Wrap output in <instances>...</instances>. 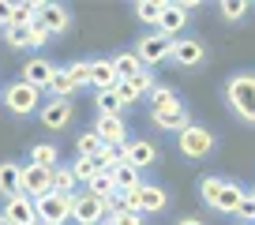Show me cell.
I'll return each instance as SVG.
<instances>
[{
	"mask_svg": "<svg viewBox=\"0 0 255 225\" xmlns=\"http://www.w3.org/2000/svg\"><path fill=\"white\" fill-rule=\"evenodd\" d=\"M225 98H229L233 112L240 120L255 124V75H233L229 87H225Z\"/></svg>",
	"mask_w": 255,
	"mask_h": 225,
	"instance_id": "cell-1",
	"label": "cell"
},
{
	"mask_svg": "<svg viewBox=\"0 0 255 225\" xmlns=\"http://www.w3.org/2000/svg\"><path fill=\"white\" fill-rule=\"evenodd\" d=\"M176 146H180L184 158L199 161V158H207V154L214 150V135H210L207 128H199V124H188V128L176 135Z\"/></svg>",
	"mask_w": 255,
	"mask_h": 225,
	"instance_id": "cell-2",
	"label": "cell"
},
{
	"mask_svg": "<svg viewBox=\"0 0 255 225\" xmlns=\"http://www.w3.org/2000/svg\"><path fill=\"white\" fill-rule=\"evenodd\" d=\"M38 207V222L45 225H64L72 218V195H56V192H45L41 199H34Z\"/></svg>",
	"mask_w": 255,
	"mask_h": 225,
	"instance_id": "cell-3",
	"label": "cell"
},
{
	"mask_svg": "<svg viewBox=\"0 0 255 225\" xmlns=\"http://www.w3.org/2000/svg\"><path fill=\"white\" fill-rule=\"evenodd\" d=\"M4 102H8V109L15 112V116H30V112L38 109V102H41V90L30 87L26 79H19V83H11V87L4 90Z\"/></svg>",
	"mask_w": 255,
	"mask_h": 225,
	"instance_id": "cell-4",
	"label": "cell"
},
{
	"mask_svg": "<svg viewBox=\"0 0 255 225\" xmlns=\"http://www.w3.org/2000/svg\"><path fill=\"white\" fill-rule=\"evenodd\" d=\"M135 53H139V60L143 64H161V60H169L173 56V38H165V34H146V38H139V45H135Z\"/></svg>",
	"mask_w": 255,
	"mask_h": 225,
	"instance_id": "cell-5",
	"label": "cell"
},
{
	"mask_svg": "<svg viewBox=\"0 0 255 225\" xmlns=\"http://www.w3.org/2000/svg\"><path fill=\"white\" fill-rule=\"evenodd\" d=\"M72 218H75L79 225H102V222H105V203L94 199L90 192L72 195Z\"/></svg>",
	"mask_w": 255,
	"mask_h": 225,
	"instance_id": "cell-6",
	"label": "cell"
},
{
	"mask_svg": "<svg viewBox=\"0 0 255 225\" xmlns=\"http://www.w3.org/2000/svg\"><path fill=\"white\" fill-rule=\"evenodd\" d=\"M45 192H53V169L38 165V161L23 165V195H30V199H41Z\"/></svg>",
	"mask_w": 255,
	"mask_h": 225,
	"instance_id": "cell-7",
	"label": "cell"
},
{
	"mask_svg": "<svg viewBox=\"0 0 255 225\" xmlns=\"http://www.w3.org/2000/svg\"><path fill=\"white\" fill-rule=\"evenodd\" d=\"M4 218L8 222H15V225H38V207H34V199L30 195H11L8 203H4Z\"/></svg>",
	"mask_w": 255,
	"mask_h": 225,
	"instance_id": "cell-8",
	"label": "cell"
},
{
	"mask_svg": "<svg viewBox=\"0 0 255 225\" xmlns=\"http://www.w3.org/2000/svg\"><path fill=\"white\" fill-rule=\"evenodd\" d=\"M169 60H176L180 68H199L207 60V45L195 38H180V41H173V56Z\"/></svg>",
	"mask_w": 255,
	"mask_h": 225,
	"instance_id": "cell-9",
	"label": "cell"
},
{
	"mask_svg": "<svg viewBox=\"0 0 255 225\" xmlns=\"http://www.w3.org/2000/svg\"><path fill=\"white\" fill-rule=\"evenodd\" d=\"M68 120H72V102H68V98H53V102L41 105V124H45L49 131L68 128Z\"/></svg>",
	"mask_w": 255,
	"mask_h": 225,
	"instance_id": "cell-10",
	"label": "cell"
},
{
	"mask_svg": "<svg viewBox=\"0 0 255 225\" xmlns=\"http://www.w3.org/2000/svg\"><path fill=\"white\" fill-rule=\"evenodd\" d=\"M120 83H124V79L117 75L113 60H90V87H98V94H105V90H117Z\"/></svg>",
	"mask_w": 255,
	"mask_h": 225,
	"instance_id": "cell-11",
	"label": "cell"
},
{
	"mask_svg": "<svg viewBox=\"0 0 255 225\" xmlns=\"http://www.w3.org/2000/svg\"><path fill=\"white\" fill-rule=\"evenodd\" d=\"M53 75H56V68L49 64L45 56H34V60H26V64H23V79L30 83V87H38V90H49Z\"/></svg>",
	"mask_w": 255,
	"mask_h": 225,
	"instance_id": "cell-12",
	"label": "cell"
},
{
	"mask_svg": "<svg viewBox=\"0 0 255 225\" xmlns=\"http://www.w3.org/2000/svg\"><path fill=\"white\" fill-rule=\"evenodd\" d=\"M94 131L102 135V143L105 146H124L128 143V135H124V116H98V124H94Z\"/></svg>",
	"mask_w": 255,
	"mask_h": 225,
	"instance_id": "cell-13",
	"label": "cell"
},
{
	"mask_svg": "<svg viewBox=\"0 0 255 225\" xmlns=\"http://www.w3.org/2000/svg\"><path fill=\"white\" fill-rule=\"evenodd\" d=\"M38 23L45 26L49 34H60V30H68L72 19H68V8H64V4H41L38 8Z\"/></svg>",
	"mask_w": 255,
	"mask_h": 225,
	"instance_id": "cell-14",
	"label": "cell"
},
{
	"mask_svg": "<svg viewBox=\"0 0 255 225\" xmlns=\"http://www.w3.org/2000/svg\"><path fill=\"white\" fill-rule=\"evenodd\" d=\"M154 158H158V150H154V143H146V139L124 143V161H128V165L146 169V165H154Z\"/></svg>",
	"mask_w": 255,
	"mask_h": 225,
	"instance_id": "cell-15",
	"label": "cell"
},
{
	"mask_svg": "<svg viewBox=\"0 0 255 225\" xmlns=\"http://www.w3.org/2000/svg\"><path fill=\"white\" fill-rule=\"evenodd\" d=\"M0 192H4V199L23 192V169L15 161H0Z\"/></svg>",
	"mask_w": 255,
	"mask_h": 225,
	"instance_id": "cell-16",
	"label": "cell"
},
{
	"mask_svg": "<svg viewBox=\"0 0 255 225\" xmlns=\"http://www.w3.org/2000/svg\"><path fill=\"white\" fill-rule=\"evenodd\" d=\"M184 23H188V15L180 11V4H165V15H161V23H158V34L173 38V34L184 30Z\"/></svg>",
	"mask_w": 255,
	"mask_h": 225,
	"instance_id": "cell-17",
	"label": "cell"
},
{
	"mask_svg": "<svg viewBox=\"0 0 255 225\" xmlns=\"http://www.w3.org/2000/svg\"><path fill=\"white\" fill-rule=\"evenodd\" d=\"M154 124H158V128H165V131H176V135H180L184 128H188V112L180 109V105H176V109H165V112H154Z\"/></svg>",
	"mask_w": 255,
	"mask_h": 225,
	"instance_id": "cell-18",
	"label": "cell"
},
{
	"mask_svg": "<svg viewBox=\"0 0 255 225\" xmlns=\"http://www.w3.org/2000/svg\"><path fill=\"white\" fill-rule=\"evenodd\" d=\"M244 195H248V188H240V184H233V180H225L222 199H218L214 210H222V214H237V207H240V199H244Z\"/></svg>",
	"mask_w": 255,
	"mask_h": 225,
	"instance_id": "cell-19",
	"label": "cell"
},
{
	"mask_svg": "<svg viewBox=\"0 0 255 225\" xmlns=\"http://www.w3.org/2000/svg\"><path fill=\"white\" fill-rule=\"evenodd\" d=\"M113 68H117V75L120 79H135L139 72H143V60H139V53H120V56H113Z\"/></svg>",
	"mask_w": 255,
	"mask_h": 225,
	"instance_id": "cell-20",
	"label": "cell"
},
{
	"mask_svg": "<svg viewBox=\"0 0 255 225\" xmlns=\"http://www.w3.org/2000/svg\"><path fill=\"white\" fill-rule=\"evenodd\" d=\"M135 15H139V23L158 26L161 15H165V0H139V4H135Z\"/></svg>",
	"mask_w": 255,
	"mask_h": 225,
	"instance_id": "cell-21",
	"label": "cell"
},
{
	"mask_svg": "<svg viewBox=\"0 0 255 225\" xmlns=\"http://www.w3.org/2000/svg\"><path fill=\"white\" fill-rule=\"evenodd\" d=\"M113 180H117V192H131V188H143V180H139V169L135 165H117L113 169Z\"/></svg>",
	"mask_w": 255,
	"mask_h": 225,
	"instance_id": "cell-22",
	"label": "cell"
},
{
	"mask_svg": "<svg viewBox=\"0 0 255 225\" xmlns=\"http://www.w3.org/2000/svg\"><path fill=\"white\" fill-rule=\"evenodd\" d=\"M165 203H169L165 188H158V184H143V210H146V214H158V210H165Z\"/></svg>",
	"mask_w": 255,
	"mask_h": 225,
	"instance_id": "cell-23",
	"label": "cell"
},
{
	"mask_svg": "<svg viewBox=\"0 0 255 225\" xmlns=\"http://www.w3.org/2000/svg\"><path fill=\"white\" fill-rule=\"evenodd\" d=\"M87 188H90V195H94V199H102V203L117 195V180H113V173H98Z\"/></svg>",
	"mask_w": 255,
	"mask_h": 225,
	"instance_id": "cell-24",
	"label": "cell"
},
{
	"mask_svg": "<svg viewBox=\"0 0 255 225\" xmlns=\"http://www.w3.org/2000/svg\"><path fill=\"white\" fill-rule=\"evenodd\" d=\"M75 150H79V158H98V154L105 150V143H102L98 131H83L79 143H75Z\"/></svg>",
	"mask_w": 255,
	"mask_h": 225,
	"instance_id": "cell-25",
	"label": "cell"
},
{
	"mask_svg": "<svg viewBox=\"0 0 255 225\" xmlns=\"http://www.w3.org/2000/svg\"><path fill=\"white\" fill-rule=\"evenodd\" d=\"M75 184H79V180H75V173H72L68 165H56V169H53V192H56V195H72Z\"/></svg>",
	"mask_w": 255,
	"mask_h": 225,
	"instance_id": "cell-26",
	"label": "cell"
},
{
	"mask_svg": "<svg viewBox=\"0 0 255 225\" xmlns=\"http://www.w3.org/2000/svg\"><path fill=\"white\" fill-rule=\"evenodd\" d=\"M72 173H75V180H79V184H90V180L98 177V173H105L102 165H98V158H79L72 165Z\"/></svg>",
	"mask_w": 255,
	"mask_h": 225,
	"instance_id": "cell-27",
	"label": "cell"
},
{
	"mask_svg": "<svg viewBox=\"0 0 255 225\" xmlns=\"http://www.w3.org/2000/svg\"><path fill=\"white\" fill-rule=\"evenodd\" d=\"M49 90H53V98H68V94L75 90L72 72H68V68H56V75H53V83H49Z\"/></svg>",
	"mask_w": 255,
	"mask_h": 225,
	"instance_id": "cell-28",
	"label": "cell"
},
{
	"mask_svg": "<svg viewBox=\"0 0 255 225\" xmlns=\"http://www.w3.org/2000/svg\"><path fill=\"white\" fill-rule=\"evenodd\" d=\"M150 105H154V112H165V109H176V90H169V87H154V94H150Z\"/></svg>",
	"mask_w": 255,
	"mask_h": 225,
	"instance_id": "cell-29",
	"label": "cell"
},
{
	"mask_svg": "<svg viewBox=\"0 0 255 225\" xmlns=\"http://www.w3.org/2000/svg\"><path fill=\"white\" fill-rule=\"evenodd\" d=\"M120 109H124V102H120L117 90H105V94H98V112H102V116H120Z\"/></svg>",
	"mask_w": 255,
	"mask_h": 225,
	"instance_id": "cell-30",
	"label": "cell"
},
{
	"mask_svg": "<svg viewBox=\"0 0 255 225\" xmlns=\"http://www.w3.org/2000/svg\"><path fill=\"white\" fill-rule=\"evenodd\" d=\"M222 188H225V180H222V177H207V180L199 184L203 203H207V207H218V199H222Z\"/></svg>",
	"mask_w": 255,
	"mask_h": 225,
	"instance_id": "cell-31",
	"label": "cell"
},
{
	"mask_svg": "<svg viewBox=\"0 0 255 225\" xmlns=\"http://www.w3.org/2000/svg\"><path fill=\"white\" fill-rule=\"evenodd\" d=\"M56 158H60V154H56L53 143H38L30 150V161H38V165H45V169H56Z\"/></svg>",
	"mask_w": 255,
	"mask_h": 225,
	"instance_id": "cell-32",
	"label": "cell"
},
{
	"mask_svg": "<svg viewBox=\"0 0 255 225\" xmlns=\"http://www.w3.org/2000/svg\"><path fill=\"white\" fill-rule=\"evenodd\" d=\"M222 19H229V23H237V19H244L248 11H252V4L248 0H222Z\"/></svg>",
	"mask_w": 255,
	"mask_h": 225,
	"instance_id": "cell-33",
	"label": "cell"
},
{
	"mask_svg": "<svg viewBox=\"0 0 255 225\" xmlns=\"http://www.w3.org/2000/svg\"><path fill=\"white\" fill-rule=\"evenodd\" d=\"M38 8H41V4H34V0L15 4V19H11V26H30L34 19H38Z\"/></svg>",
	"mask_w": 255,
	"mask_h": 225,
	"instance_id": "cell-34",
	"label": "cell"
},
{
	"mask_svg": "<svg viewBox=\"0 0 255 225\" xmlns=\"http://www.w3.org/2000/svg\"><path fill=\"white\" fill-rule=\"evenodd\" d=\"M8 45L11 49H30V26H8Z\"/></svg>",
	"mask_w": 255,
	"mask_h": 225,
	"instance_id": "cell-35",
	"label": "cell"
},
{
	"mask_svg": "<svg viewBox=\"0 0 255 225\" xmlns=\"http://www.w3.org/2000/svg\"><path fill=\"white\" fill-rule=\"evenodd\" d=\"M128 83H131V90H135L139 98H143V94H154V87H158V83H154V75H150V72H139L135 79H128Z\"/></svg>",
	"mask_w": 255,
	"mask_h": 225,
	"instance_id": "cell-36",
	"label": "cell"
},
{
	"mask_svg": "<svg viewBox=\"0 0 255 225\" xmlns=\"http://www.w3.org/2000/svg\"><path fill=\"white\" fill-rule=\"evenodd\" d=\"M68 72H72L75 87H87V83H90V60H75V64L68 68Z\"/></svg>",
	"mask_w": 255,
	"mask_h": 225,
	"instance_id": "cell-37",
	"label": "cell"
},
{
	"mask_svg": "<svg viewBox=\"0 0 255 225\" xmlns=\"http://www.w3.org/2000/svg\"><path fill=\"white\" fill-rule=\"evenodd\" d=\"M237 218H240V222H255V192H248L244 199H240V207H237Z\"/></svg>",
	"mask_w": 255,
	"mask_h": 225,
	"instance_id": "cell-38",
	"label": "cell"
},
{
	"mask_svg": "<svg viewBox=\"0 0 255 225\" xmlns=\"http://www.w3.org/2000/svg\"><path fill=\"white\" fill-rule=\"evenodd\" d=\"M102 225H143V218H139V214H128V210H120V214L105 218Z\"/></svg>",
	"mask_w": 255,
	"mask_h": 225,
	"instance_id": "cell-39",
	"label": "cell"
},
{
	"mask_svg": "<svg viewBox=\"0 0 255 225\" xmlns=\"http://www.w3.org/2000/svg\"><path fill=\"white\" fill-rule=\"evenodd\" d=\"M11 19H15V4H11V0H0V26H11Z\"/></svg>",
	"mask_w": 255,
	"mask_h": 225,
	"instance_id": "cell-40",
	"label": "cell"
},
{
	"mask_svg": "<svg viewBox=\"0 0 255 225\" xmlns=\"http://www.w3.org/2000/svg\"><path fill=\"white\" fill-rule=\"evenodd\" d=\"M117 94H120V102H124V105L139 102V94H135V90H131V83H120V87H117Z\"/></svg>",
	"mask_w": 255,
	"mask_h": 225,
	"instance_id": "cell-41",
	"label": "cell"
},
{
	"mask_svg": "<svg viewBox=\"0 0 255 225\" xmlns=\"http://www.w3.org/2000/svg\"><path fill=\"white\" fill-rule=\"evenodd\" d=\"M176 225H207V222H199V218H180Z\"/></svg>",
	"mask_w": 255,
	"mask_h": 225,
	"instance_id": "cell-42",
	"label": "cell"
},
{
	"mask_svg": "<svg viewBox=\"0 0 255 225\" xmlns=\"http://www.w3.org/2000/svg\"><path fill=\"white\" fill-rule=\"evenodd\" d=\"M0 225H15V222H8V218H4V214H0Z\"/></svg>",
	"mask_w": 255,
	"mask_h": 225,
	"instance_id": "cell-43",
	"label": "cell"
},
{
	"mask_svg": "<svg viewBox=\"0 0 255 225\" xmlns=\"http://www.w3.org/2000/svg\"><path fill=\"white\" fill-rule=\"evenodd\" d=\"M38 225H45V222H38Z\"/></svg>",
	"mask_w": 255,
	"mask_h": 225,
	"instance_id": "cell-44",
	"label": "cell"
}]
</instances>
